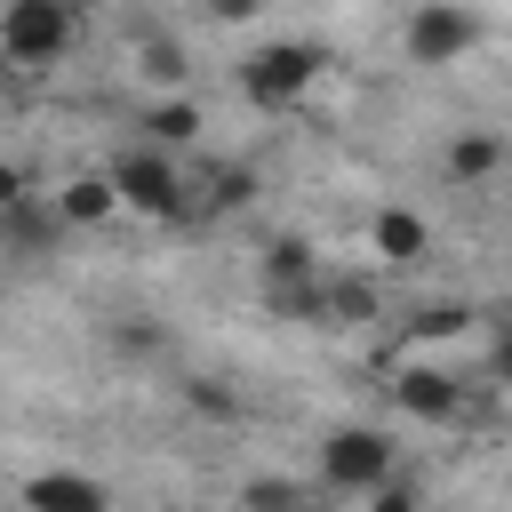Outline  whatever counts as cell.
I'll use <instances>...</instances> for the list:
<instances>
[{
  "label": "cell",
  "instance_id": "5bb4252c",
  "mask_svg": "<svg viewBox=\"0 0 512 512\" xmlns=\"http://www.w3.org/2000/svg\"><path fill=\"white\" fill-rule=\"evenodd\" d=\"M320 304H328V272H304V280H272L264 288V312L280 328H320Z\"/></svg>",
  "mask_w": 512,
  "mask_h": 512
},
{
  "label": "cell",
  "instance_id": "44dd1931",
  "mask_svg": "<svg viewBox=\"0 0 512 512\" xmlns=\"http://www.w3.org/2000/svg\"><path fill=\"white\" fill-rule=\"evenodd\" d=\"M360 504H376V512H416V504H424V480H408V472L392 464L384 480H368V488H360Z\"/></svg>",
  "mask_w": 512,
  "mask_h": 512
},
{
  "label": "cell",
  "instance_id": "ffe728a7",
  "mask_svg": "<svg viewBox=\"0 0 512 512\" xmlns=\"http://www.w3.org/2000/svg\"><path fill=\"white\" fill-rule=\"evenodd\" d=\"M184 408L208 416V424H232V416H240V392H232L224 376H184Z\"/></svg>",
  "mask_w": 512,
  "mask_h": 512
},
{
  "label": "cell",
  "instance_id": "9a60e30c",
  "mask_svg": "<svg viewBox=\"0 0 512 512\" xmlns=\"http://www.w3.org/2000/svg\"><path fill=\"white\" fill-rule=\"evenodd\" d=\"M136 72H144L152 88H192V56H184L176 32H144V40H136Z\"/></svg>",
  "mask_w": 512,
  "mask_h": 512
},
{
  "label": "cell",
  "instance_id": "4fadbf2b",
  "mask_svg": "<svg viewBox=\"0 0 512 512\" xmlns=\"http://www.w3.org/2000/svg\"><path fill=\"white\" fill-rule=\"evenodd\" d=\"M424 240H432V232H424L416 208H376V216H368V248H376L384 264H416Z\"/></svg>",
  "mask_w": 512,
  "mask_h": 512
},
{
  "label": "cell",
  "instance_id": "d4e9b609",
  "mask_svg": "<svg viewBox=\"0 0 512 512\" xmlns=\"http://www.w3.org/2000/svg\"><path fill=\"white\" fill-rule=\"evenodd\" d=\"M8 104H16V64L0 56V112H8Z\"/></svg>",
  "mask_w": 512,
  "mask_h": 512
},
{
  "label": "cell",
  "instance_id": "cb8c5ba5",
  "mask_svg": "<svg viewBox=\"0 0 512 512\" xmlns=\"http://www.w3.org/2000/svg\"><path fill=\"white\" fill-rule=\"evenodd\" d=\"M24 192H32V176H24L16 160H0V208H8V200H24Z\"/></svg>",
  "mask_w": 512,
  "mask_h": 512
},
{
  "label": "cell",
  "instance_id": "30bf717a",
  "mask_svg": "<svg viewBox=\"0 0 512 512\" xmlns=\"http://www.w3.org/2000/svg\"><path fill=\"white\" fill-rule=\"evenodd\" d=\"M56 216H64V232H96V224H112V216H120V192H112V176H104V168H80V176H64V192H56Z\"/></svg>",
  "mask_w": 512,
  "mask_h": 512
},
{
  "label": "cell",
  "instance_id": "e0dca14e",
  "mask_svg": "<svg viewBox=\"0 0 512 512\" xmlns=\"http://www.w3.org/2000/svg\"><path fill=\"white\" fill-rule=\"evenodd\" d=\"M368 320H376V288H368V280H336V272H328L320 328H368Z\"/></svg>",
  "mask_w": 512,
  "mask_h": 512
},
{
  "label": "cell",
  "instance_id": "5b68a950",
  "mask_svg": "<svg viewBox=\"0 0 512 512\" xmlns=\"http://www.w3.org/2000/svg\"><path fill=\"white\" fill-rule=\"evenodd\" d=\"M392 464H400V448H392L384 424H336V432L320 440V488H336V496H360V488L384 480Z\"/></svg>",
  "mask_w": 512,
  "mask_h": 512
},
{
  "label": "cell",
  "instance_id": "603a6c76",
  "mask_svg": "<svg viewBox=\"0 0 512 512\" xmlns=\"http://www.w3.org/2000/svg\"><path fill=\"white\" fill-rule=\"evenodd\" d=\"M208 16H216V24H256L264 0H208Z\"/></svg>",
  "mask_w": 512,
  "mask_h": 512
},
{
  "label": "cell",
  "instance_id": "ba28073f",
  "mask_svg": "<svg viewBox=\"0 0 512 512\" xmlns=\"http://www.w3.org/2000/svg\"><path fill=\"white\" fill-rule=\"evenodd\" d=\"M184 184H192V216H200V224H224V216L256 208V192H264L248 160H216L208 176H184Z\"/></svg>",
  "mask_w": 512,
  "mask_h": 512
},
{
  "label": "cell",
  "instance_id": "52a82bcc",
  "mask_svg": "<svg viewBox=\"0 0 512 512\" xmlns=\"http://www.w3.org/2000/svg\"><path fill=\"white\" fill-rule=\"evenodd\" d=\"M56 240H64V216H56V200L24 192V200H8V208H0V256H16V264H40Z\"/></svg>",
  "mask_w": 512,
  "mask_h": 512
},
{
  "label": "cell",
  "instance_id": "ac0fdd59",
  "mask_svg": "<svg viewBox=\"0 0 512 512\" xmlns=\"http://www.w3.org/2000/svg\"><path fill=\"white\" fill-rule=\"evenodd\" d=\"M472 320H480L472 304H416V312H408V336H416V344H456Z\"/></svg>",
  "mask_w": 512,
  "mask_h": 512
},
{
  "label": "cell",
  "instance_id": "d6986e66",
  "mask_svg": "<svg viewBox=\"0 0 512 512\" xmlns=\"http://www.w3.org/2000/svg\"><path fill=\"white\" fill-rule=\"evenodd\" d=\"M160 352H168V328H160L152 312L112 320V360H160Z\"/></svg>",
  "mask_w": 512,
  "mask_h": 512
},
{
  "label": "cell",
  "instance_id": "3957f363",
  "mask_svg": "<svg viewBox=\"0 0 512 512\" xmlns=\"http://www.w3.org/2000/svg\"><path fill=\"white\" fill-rule=\"evenodd\" d=\"M72 32H80V0H0V56L16 72L64 64Z\"/></svg>",
  "mask_w": 512,
  "mask_h": 512
},
{
  "label": "cell",
  "instance_id": "6da1fadb",
  "mask_svg": "<svg viewBox=\"0 0 512 512\" xmlns=\"http://www.w3.org/2000/svg\"><path fill=\"white\" fill-rule=\"evenodd\" d=\"M104 176H112V192H120V208H128V216H152V224H200V216H192L184 160H176L168 144H152V136L120 144V160H112Z\"/></svg>",
  "mask_w": 512,
  "mask_h": 512
},
{
  "label": "cell",
  "instance_id": "277c9868",
  "mask_svg": "<svg viewBox=\"0 0 512 512\" xmlns=\"http://www.w3.org/2000/svg\"><path fill=\"white\" fill-rule=\"evenodd\" d=\"M480 40H488V16H480L472 0H416V8H408V32H400L408 64H424V72L464 64Z\"/></svg>",
  "mask_w": 512,
  "mask_h": 512
},
{
  "label": "cell",
  "instance_id": "7402d4cb",
  "mask_svg": "<svg viewBox=\"0 0 512 512\" xmlns=\"http://www.w3.org/2000/svg\"><path fill=\"white\" fill-rule=\"evenodd\" d=\"M304 496H312L304 480H248V488H240V504H248V512H296Z\"/></svg>",
  "mask_w": 512,
  "mask_h": 512
},
{
  "label": "cell",
  "instance_id": "8992f818",
  "mask_svg": "<svg viewBox=\"0 0 512 512\" xmlns=\"http://www.w3.org/2000/svg\"><path fill=\"white\" fill-rule=\"evenodd\" d=\"M392 408H400V416H416V424H432V432H448V424H464L472 384H464V376H448V368H432V360H416V368H400V376H392Z\"/></svg>",
  "mask_w": 512,
  "mask_h": 512
},
{
  "label": "cell",
  "instance_id": "2e32d148",
  "mask_svg": "<svg viewBox=\"0 0 512 512\" xmlns=\"http://www.w3.org/2000/svg\"><path fill=\"white\" fill-rule=\"evenodd\" d=\"M304 272H320V248H312L304 232H280V240L256 248V288H272V280H304Z\"/></svg>",
  "mask_w": 512,
  "mask_h": 512
},
{
  "label": "cell",
  "instance_id": "7c38bea8",
  "mask_svg": "<svg viewBox=\"0 0 512 512\" xmlns=\"http://www.w3.org/2000/svg\"><path fill=\"white\" fill-rule=\"evenodd\" d=\"M136 128H144L152 144H168V152H184V144H192V136L208 128V120H200V96H192V88H168V96H160V104H152V112H144Z\"/></svg>",
  "mask_w": 512,
  "mask_h": 512
},
{
  "label": "cell",
  "instance_id": "9c48e42d",
  "mask_svg": "<svg viewBox=\"0 0 512 512\" xmlns=\"http://www.w3.org/2000/svg\"><path fill=\"white\" fill-rule=\"evenodd\" d=\"M496 168H504V136H496V128H456V136H448V152H440V176H448L456 192L488 184Z\"/></svg>",
  "mask_w": 512,
  "mask_h": 512
},
{
  "label": "cell",
  "instance_id": "7a4b0ae2",
  "mask_svg": "<svg viewBox=\"0 0 512 512\" xmlns=\"http://www.w3.org/2000/svg\"><path fill=\"white\" fill-rule=\"evenodd\" d=\"M320 80H328V48L320 40H256L240 56V96L256 112H296Z\"/></svg>",
  "mask_w": 512,
  "mask_h": 512
},
{
  "label": "cell",
  "instance_id": "8fae6325",
  "mask_svg": "<svg viewBox=\"0 0 512 512\" xmlns=\"http://www.w3.org/2000/svg\"><path fill=\"white\" fill-rule=\"evenodd\" d=\"M24 504H32V512H104L112 488L88 480V472H32V480H24Z\"/></svg>",
  "mask_w": 512,
  "mask_h": 512
}]
</instances>
